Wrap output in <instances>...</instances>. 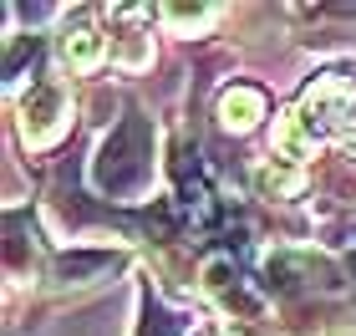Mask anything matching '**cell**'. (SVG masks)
<instances>
[{
  "label": "cell",
  "mask_w": 356,
  "mask_h": 336,
  "mask_svg": "<svg viewBox=\"0 0 356 336\" xmlns=\"http://www.w3.org/2000/svg\"><path fill=\"white\" fill-rule=\"evenodd\" d=\"M260 112H265V97H260L254 87H239V92H229V97H224V122L239 127V133H245Z\"/></svg>",
  "instance_id": "2"
},
{
  "label": "cell",
  "mask_w": 356,
  "mask_h": 336,
  "mask_svg": "<svg viewBox=\"0 0 356 336\" xmlns=\"http://www.w3.org/2000/svg\"><path fill=\"white\" fill-rule=\"evenodd\" d=\"M97 51H102L97 31H76V36H67V56H76V61H92Z\"/></svg>",
  "instance_id": "3"
},
{
  "label": "cell",
  "mask_w": 356,
  "mask_h": 336,
  "mask_svg": "<svg viewBox=\"0 0 356 336\" xmlns=\"http://www.w3.org/2000/svg\"><path fill=\"white\" fill-rule=\"evenodd\" d=\"M92 179L112 199H133L153 184V138H148V122H143L138 112L102 143V153H97V163H92Z\"/></svg>",
  "instance_id": "1"
}]
</instances>
